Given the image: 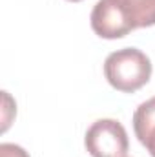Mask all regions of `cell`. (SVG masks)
<instances>
[{
	"label": "cell",
	"mask_w": 155,
	"mask_h": 157,
	"mask_svg": "<svg viewBox=\"0 0 155 157\" xmlns=\"http://www.w3.org/2000/svg\"><path fill=\"white\" fill-rule=\"evenodd\" d=\"M0 157H29V154L15 143H2L0 144Z\"/></svg>",
	"instance_id": "6"
},
{
	"label": "cell",
	"mask_w": 155,
	"mask_h": 157,
	"mask_svg": "<svg viewBox=\"0 0 155 157\" xmlns=\"http://www.w3.org/2000/svg\"><path fill=\"white\" fill-rule=\"evenodd\" d=\"M68 2H80V0H68Z\"/></svg>",
	"instance_id": "7"
},
{
	"label": "cell",
	"mask_w": 155,
	"mask_h": 157,
	"mask_svg": "<svg viewBox=\"0 0 155 157\" xmlns=\"http://www.w3.org/2000/svg\"><path fill=\"white\" fill-rule=\"evenodd\" d=\"M133 132L148 154L155 157V97L137 106L133 113Z\"/></svg>",
	"instance_id": "4"
},
{
	"label": "cell",
	"mask_w": 155,
	"mask_h": 157,
	"mask_svg": "<svg viewBox=\"0 0 155 157\" xmlns=\"http://www.w3.org/2000/svg\"><path fill=\"white\" fill-rule=\"evenodd\" d=\"M89 24L100 39L115 40L130 35L135 26L115 0H99L89 15Z\"/></svg>",
	"instance_id": "3"
},
{
	"label": "cell",
	"mask_w": 155,
	"mask_h": 157,
	"mask_svg": "<svg viewBox=\"0 0 155 157\" xmlns=\"http://www.w3.org/2000/svg\"><path fill=\"white\" fill-rule=\"evenodd\" d=\"M84 146L91 157H126L130 141L119 121L99 119L86 130Z\"/></svg>",
	"instance_id": "2"
},
{
	"label": "cell",
	"mask_w": 155,
	"mask_h": 157,
	"mask_svg": "<svg viewBox=\"0 0 155 157\" xmlns=\"http://www.w3.org/2000/svg\"><path fill=\"white\" fill-rule=\"evenodd\" d=\"M135 29L155 26V0H115Z\"/></svg>",
	"instance_id": "5"
},
{
	"label": "cell",
	"mask_w": 155,
	"mask_h": 157,
	"mask_svg": "<svg viewBox=\"0 0 155 157\" xmlns=\"http://www.w3.org/2000/svg\"><path fill=\"white\" fill-rule=\"evenodd\" d=\"M152 60L137 48H122L104 60V77L112 88L122 93H135L152 78Z\"/></svg>",
	"instance_id": "1"
}]
</instances>
